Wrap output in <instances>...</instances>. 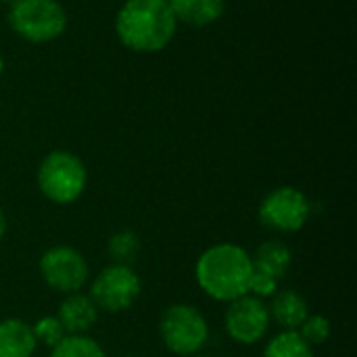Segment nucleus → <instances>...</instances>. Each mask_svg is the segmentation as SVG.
<instances>
[{
    "mask_svg": "<svg viewBox=\"0 0 357 357\" xmlns=\"http://www.w3.org/2000/svg\"><path fill=\"white\" fill-rule=\"evenodd\" d=\"M178 23L190 27H207L215 23L226 8V0H167Z\"/></svg>",
    "mask_w": 357,
    "mask_h": 357,
    "instance_id": "nucleus-12",
    "label": "nucleus"
},
{
    "mask_svg": "<svg viewBox=\"0 0 357 357\" xmlns=\"http://www.w3.org/2000/svg\"><path fill=\"white\" fill-rule=\"evenodd\" d=\"M224 324L232 341L241 345H255L268 335L272 320L264 299H257L253 295H243L228 303V310L224 314Z\"/></svg>",
    "mask_w": 357,
    "mask_h": 357,
    "instance_id": "nucleus-9",
    "label": "nucleus"
},
{
    "mask_svg": "<svg viewBox=\"0 0 357 357\" xmlns=\"http://www.w3.org/2000/svg\"><path fill=\"white\" fill-rule=\"evenodd\" d=\"M4 232H6V218H4V213L0 209V238L4 236Z\"/></svg>",
    "mask_w": 357,
    "mask_h": 357,
    "instance_id": "nucleus-21",
    "label": "nucleus"
},
{
    "mask_svg": "<svg viewBox=\"0 0 357 357\" xmlns=\"http://www.w3.org/2000/svg\"><path fill=\"white\" fill-rule=\"evenodd\" d=\"M36 345V337L27 322L19 318L0 322V357H31Z\"/></svg>",
    "mask_w": 357,
    "mask_h": 357,
    "instance_id": "nucleus-13",
    "label": "nucleus"
},
{
    "mask_svg": "<svg viewBox=\"0 0 357 357\" xmlns=\"http://www.w3.org/2000/svg\"><path fill=\"white\" fill-rule=\"evenodd\" d=\"M276 291H278V280L272 278L270 274H264V272H259V270L253 268V274H251V280H249V293L247 295H253L257 299H266V297H272Z\"/></svg>",
    "mask_w": 357,
    "mask_h": 357,
    "instance_id": "nucleus-20",
    "label": "nucleus"
},
{
    "mask_svg": "<svg viewBox=\"0 0 357 357\" xmlns=\"http://www.w3.org/2000/svg\"><path fill=\"white\" fill-rule=\"evenodd\" d=\"M40 274L52 291L71 295L79 293L86 287L90 278V268L86 257L77 249L56 245L40 257Z\"/></svg>",
    "mask_w": 357,
    "mask_h": 357,
    "instance_id": "nucleus-8",
    "label": "nucleus"
},
{
    "mask_svg": "<svg viewBox=\"0 0 357 357\" xmlns=\"http://www.w3.org/2000/svg\"><path fill=\"white\" fill-rule=\"evenodd\" d=\"M270 320H274L282 331H299L303 320L310 316L307 301L297 291H276L272 303L268 305Z\"/></svg>",
    "mask_w": 357,
    "mask_h": 357,
    "instance_id": "nucleus-11",
    "label": "nucleus"
},
{
    "mask_svg": "<svg viewBox=\"0 0 357 357\" xmlns=\"http://www.w3.org/2000/svg\"><path fill=\"white\" fill-rule=\"evenodd\" d=\"M2 73H4V56L0 52V77H2Z\"/></svg>",
    "mask_w": 357,
    "mask_h": 357,
    "instance_id": "nucleus-22",
    "label": "nucleus"
},
{
    "mask_svg": "<svg viewBox=\"0 0 357 357\" xmlns=\"http://www.w3.org/2000/svg\"><path fill=\"white\" fill-rule=\"evenodd\" d=\"M253 274L251 255L234 245L220 243L203 251L195 266L197 284L215 301H234L249 293V280Z\"/></svg>",
    "mask_w": 357,
    "mask_h": 357,
    "instance_id": "nucleus-2",
    "label": "nucleus"
},
{
    "mask_svg": "<svg viewBox=\"0 0 357 357\" xmlns=\"http://www.w3.org/2000/svg\"><path fill=\"white\" fill-rule=\"evenodd\" d=\"M67 335H86L98 320V307L90 299V295L71 293L59 307L56 314Z\"/></svg>",
    "mask_w": 357,
    "mask_h": 357,
    "instance_id": "nucleus-10",
    "label": "nucleus"
},
{
    "mask_svg": "<svg viewBox=\"0 0 357 357\" xmlns=\"http://www.w3.org/2000/svg\"><path fill=\"white\" fill-rule=\"evenodd\" d=\"M17 0H0V4H6V6H10V4H15Z\"/></svg>",
    "mask_w": 357,
    "mask_h": 357,
    "instance_id": "nucleus-23",
    "label": "nucleus"
},
{
    "mask_svg": "<svg viewBox=\"0 0 357 357\" xmlns=\"http://www.w3.org/2000/svg\"><path fill=\"white\" fill-rule=\"evenodd\" d=\"M50 357H107L102 347L86 337V335H65L63 341H59L52 351Z\"/></svg>",
    "mask_w": 357,
    "mask_h": 357,
    "instance_id": "nucleus-16",
    "label": "nucleus"
},
{
    "mask_svg": "<svg viewBox=\"0 0 357 357\" xmlns=\"http://www.w3.org/2000/svg\"><path fill=\"white\" fill-rule=\"evenodd\" d=\"M251 261L255 270L280 280L293 264V251L282 241H266L264 245L255 249V253L251 255Z\"/></svg>",
    "mask_w": 357,
    "mask_h": 357,
    "instance_id": "nucleus-14",
    "label": "nucleus"
},
{
    "mask_svg": "<svg viewBox=\"0 0 357 357\" xmlns=\"http://www.w3.org/2000/svg\"><path fill=\"white\" fill-rule=\"evenodd\" d=\"M312 215L310 199L295 186L270 190L259 205V220L276 232H299Z\"/></svg>",
    "mask_w": 357,
    "mask_h": 357,
    "instance_id": "nucleus-7",
    "label": "nucleus"
},
{
    "mask_svg": "<svg viewBox=\"0 0 357 357\" xmlns=\"http://www.w3.org/2000/svg\"><path fill=\"white\" fill-rule=\"evenodd\" d=\"M190 357H207V356H201V354H197V356H190Z\"/></svg>",
    "mask_w": 357,
    "mask_h": 357,
    "instance_id": "nucleus-24",
    "label": "nucleus"
},
{
    "mask_svg": "<svg viewBox=\"0 0 357 357\" xmlns=\"http://www.w3.org/2000/svg\"><path fill=\"white\" fill-rule=\"evenodd\" d=\"M178 25L167 0H126L115 15L119 44L138 54L165 50L174 42Z\"/></svg>",
    "mask_w": 357,
    "mask_h": 357,
    "instance_id": "nucleus-1",
    "label": "nucleus"
},
{
    "mask_svg": "<svg viewBox=\"0 0 357 357\" xmlns=\"http://www.w3.org/2000/svg\"><path fill=\"white\" fill-rule=\"evenodd\" d=\"M31 333L36 337V343H44L46 347H54L59 341H63V337L67 335L63 324L59 322L56 316H44L40 318L33 326H31Z\"/></svg>",
    "mask_w": 357,
    "mask_h": 357,
    "instance_id": "nucleus-19",
    "label": "nucleus"
},
{
    "mask_svg": "<svg viewBox=\"0 0 357 357\" xmlns=\"http://www.w3.org/2000/svg\"><path fill=\"white\" fill-rule=\"evenodd\" d=\"M38 188L56 205L75 203L88 186V169L84 161L71 151H50L38 165Z\"/></svg>",
    "mask_w": 357,
    "mask_h": 357,
    "instance_id": "nucleus-3",
    "label": "nucleus"
},
{
    "mask_svg": "<svg viewBox=\"0 0 357 357\" xmlns=\"http://www.w3.org/2000/svg\"><path fill=\"white\" fill-rule=\"evenodd\" d=\"M264 357H314V347L297 331H282L268 341Z\"/></svg>",
    "mask_w": 357,
    "mask_h": 357,
    "instance_id": "nucleus-15",
    "label": "nucleus"
},
{
    "mask_svg": "<svg viewBox=\"0 0 357 357\" xmlns=\"http://www.w3.org/2000/svg\"><path fill=\"white\" fill-rule=\"evenodd\" d=\"M107 251L113 264L132 266V261L136 259L140 251V238L132 230H119L109 238Z\"/></svg>",
    "mask_w": 357,
    "mask_h": 357,
    "instance_id": "nucleus-17",
    "label": "nucleus"
},
{
    "mask_svg": "<svg viewBox=\"0 0 357 357\" xmlns=\"http://www.w3.org/2000/svg\"><path fill=\"white\" fill-rule=\"evenodd\" d=\"M159 335L163 345L176 356L190 357L201 354L209 341V324L205 316L186 303L169 305L159 320Z\"/></svg>",
    "mask_w": 357,
    "mask_h": 357,
    "instance_id": "nucleus-5",
    "label": "nucleus"
},
{
    "mask_svg": "<svg viewBox=\"0 0 357 357\" xmlns=\"http://www.w3.org/2000/svg\"><path fill=\"white\" fill-rule=\"evenodd\" d=\"M10 31L29 44H48L67 29V10L59 0H17L6 15Z\"/></svg>",
    "mask_w": 357,
    "mask_h": 357,
    "instance_id": "nucleus-4",
    "label": "nucleus"
},
{
    "mask_svg": "<svg viewBox=\"0 0 357 357\" xmlns=\"http://www.w3.org/2000/svg\"><path fill=\"white\" fill-rule=\"evenodd\" d=\"M140 278L132 266L111 264L102 268L90 287V299L94 305L109 314L130 310L140 297Z\"/></svg>",
    "mask_w": 357,
    "mask_h": 357,
    "instance_id": "nucleus-6",
    "label": "nucleus"
},
{
    "mask_svg": "<svg viewBox=\"0 0 357 357\" xmlns=\"http://www.w3.org/2000/svg\"><path fill=\"white\" fill-rule=\"evenodd\" d=\"M297 333H299L301 339L307 341V345H312V347L324 345V343L331 339V322H328V318H324V316H318V314L312 316V314H310V316L303 320V324L299 326Z\"/></svg>",
    "mask_w": 357,
    "mask_h": 357,
    "instance_id": "nucleus-18",
    "label": "nucleus"
}]
</instances>
